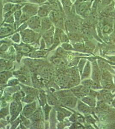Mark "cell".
Here are the masks:
<instances>
[{
	"mask_svg": "<svg viewBox=\"0 0 115 129\" xmlns=\"http://www.w3.org/2000/svg\"><path fill=\"white\" fill-rule=\"evenodd\" d=\"M18 84V80L17 81L16 79L13 80L12 81H10L9 82V85H15L16 84Z\"/></svg>",
	"mask_w": 115,
	"mask_h": 129,
	"instance_id": "34",
	"label": "cell"
},
{
	"mask_svg": "<svg viewBox=\"0 0 115 129\" xmlns=\"http://www.w3.org/2000/svg\"><path fill=\"white\" fill-rule=\"evenodd\" d=\"M13 6H14V5L12 4H8L5 5L3 10H4L5 12H8L10 11V10H11L12 9V8H13Z\"/></svg>",
	"mask_w": 115,
	"mask_h": 129,
	"instance_id": "21",
	"label": "cell"
},
{
	"mask_svg": "<svg viewBox=\"0 0 115 129\" xmlns=\"http://www.w3.org/2000/svg\"><path fill=\"white\" fill-rule=\"evenodd\" d=\"M88 7L87 3H80L76 7V11L79 14H82L85 12Z\"/></svg>",
	"mask_w": 115,
	"mask_h": 129,
	"instance_id": "7",
	"label": "cell"
},
{
	"mask_svg": "<svg viewBox=\"0 0 115 129\" xmlns=\"http://www.w3.org/2000/svg\"><path fill=\"white\" fill-rule=\"evenodd\" d=\"M83 101L91 106H95V100L91 97H86L82 99Z\"/></svg>",
	"mask_w": 115,
	"mask_h": 129,
	"instance_id": "10",
	"label": "cell"
},
{
	"mask_svg": "<svg viewBox=\"0 0 115 129\" xmlns=\"http://www.w3.org/2000/svg\"><path fill=\"white\" fill-rule=\"evenodd\" d=\"M109 29H110V27L109 25H105L104 28V31L105 32H107L109 31Z\"/></svg>",
	"mask_w": 115,
	"mask_h": 129,
	"instance_id": "36",
	"label": "cell"
},
{
	"mask_svg": "<svg viewBox=\"0 0 115 129\" xmlns=\"http://www.w3.org/2000/svg\"><path fill=\"white\" fill-rule=\"evenodd\" d=\"M28 24L33 29L39 28L40 25V18L38 16L33 17L28 20Z\"/></svg>",
	"mask_w": 115,
	"mask_h": 129,
	"instance_id": "3",
	"label": "cell"
},
{
	"mask_svg": "<svg viewBox=\"0 0 115 129\" xmlns=\"http://www.w3.org/2000/svg\"><path fill=\"white\" fill-rule=\"evenodd\" d=\"M41 26L44 29H48L51 26V22L50 19L47 18L43 19L41 22Z\"/></svg>",
	"mask_w": 115,
	"mask_h": 129,
	"instance_id": "8",
	"label": "cell"
},
{
	"mask_svg": "<svg viewBox=\"0 0 115 129\" xmlns=\"http://www.w3.org/2000/svg\"><path fill=\"white\" fill-rule=\"evenodd\" d=\"M18 78H19V81H21V82H23V83L26 82L27 79V78L23 75H19Z\"/></svg>",
	"mask_w": 115,
	"mask_h": 129,
	"instance_id": "29",
	"label": "cell"
},
{
	"mask_svg": "<svg viewBox=\"0 0 115 129\" xmlns=\"http://www.w3.org/2000/svg\"><path fill=\"white\" fill-rule=\"evenodd\" d=\"M6 67H7V64L5 60L1 59V71L4 70L5 69H6Z\"/></svg>",
	"mask_w": 115,
	"mask_h": 129,
	"instance_id": "28",
	"label": "cell"
},
{
	"mask_svg": "<svg viewBox=\"0 0 115 129\" xmlns=\"http://www.w3.org/2000/svg\"><path fill=\"white\" fill-rule=\"evenodd\" d=\"M78 110L80 112H83V113H85L89 112V108L85 105L83 104L82 103H80L78 104Z\"/></svg>",
	"mask_w": 115,
	"mask_h": 129,
	"instance_id": "12",
	"label": "cell"
},
{
	"mask_svg": "<svg viewBox=\"0 0 115 129\" xmlns=\"http://www.w3.org/2000/svg\"><path fill=\"white\" fill-rule=\"evenodd\" d=\"M30 49L28 48V47H24L22 48V51L24 52H28L30 51Z\"/></svg>",
	"mask_w": 115,
	"mask_h": 129,
	"instance_id": "37",
	"label": "cell"
},
{
	"mask_svg": "<svg viewBox=\"0 0 115 129\" xmlns=\"http://www.w3.org/2000/svg\"><path fill=\"white\" fill-rule=\"evenodd\" d=\"M8 74L6 73V72H1V84L6 83L8 80Z\"/></svg>",
	"mask_w": 115,
	"mask_h": 129,
	"instance_id": "15",
	"label": "cell"
},
{
	"mask_svg": "<svg viewBox=\"0 0 115 129\" xmlns=\"http://www.w3.org/2000/svg\"><path fill=\"white\" fill-rule=\"evenodd\" d=\"M62 47L66 50H72V47L71 45L68 44H62Z\"/></svg>",
	"mask_w": 115,
	"mask_h": 129,
	"instance_id": "26",
	"label": "cell"
},
{
	"mask_svg": "<svg viewBox=\"0 0 115 129\" xmlns=\"http://www.w3.org/2000/svg\"><path fill=\"white\" fill-rule=\"evenodd\" d=\"M62 2L63 5L66 8H70L72 5L70 0H62Z\"/></svg>",
	"mask_w": 115,
	"mask_h": 129,
	"instance_id": "22",
	"label": "cell"
},
{
	"mask_svg": "<svg viewBox=\"0 0 115 129\" xmlns=\"http://www.w3.org/2000/svg\"><path fill=\"white\" fill-rule=\"evenodd\" d=\"M40 98L41 100V102L43 103L45 102V96L42 92H40Z\"/></svg>",
	"mask_w": 115,
	"mask_h": 129,
	"instance_id": "31",
	"label": "cell"
},
{
	"mask_svg": "<svg viewBox=\"0 0 115 129\" xmlns=\"http://www.w3.org/2000/svg\"><path fill=\"white\" fill-rule=\"evenodd\" d=\"M60 35V39L63 42H65V41H68V38H67V36L65 35V34L63 32H61Z\"/></svg>",
	"mask_w": 115,
	"mask_h": 129,
	"instance_id": "24",
	"label": "cell"
},
{
	"mask_svg": "<svg viewBox=\"0 0 115 129\" xmlns=\"http://www.w3.org/2000/svg\"><path fill=\"white\" fill-rule=\"evenodd\" d=\"M34 99H35V97H34V95H33V94H28V95H27L25 97V101L26 103H32L34 100Z\"/></svg>",
	"mask_w": 115,
	"mask_h": 129,
	"instance_id": "19",
	"label": "cell"
},
{
	"mask_svg": "<svg viewBox=\"0 0 115 129\" xmlns=\"http://www.w3.org/2000/svg\"><path fill=\"white\" fill-rule=\"evenodd\" d=\"M48 8L41 7L39 9L38 11V14L39 16L41 17H44L47 16L48 14Z\"/></svg>",
	"mask_w": 115,
	"mask_h": 129,
	"instance_id": "9",
	"label": "cell"
},
{
	"mask_svg": "<svg viewBox=\"0 0 115 129\" xmlns=\"http://www.w3.org/2000/svg\"><path fill=\"white\" fill-rule=\"evenodd\" d=\"M57 52H58V53L60 54H62L64 53V50L61 48H59V49H58Z\"/></svg>",
	"mask_w": 115,
	"mask_h": 129,
	"instance_id": "35",
	"label": "cell"
},
{
	"mask_svg": "<svg viewBox=\"0 0 115 129\" xmlns=\"http://www.w3.org/2000/svg\"><path fill=\"white\" fill-rule=\"evenodd\" d=\"M23 11L24 14H25L27 16H33L35 15L37 13V8L34 6L31 5H26L23 8Z\"/></svg>",
	"mask_w": 115,
	"mask_h": 129,
	"instance_id": "4",
	"label": "cell"
},
{
	"mask_svg": "<svg viewBox=\"0 0 115 129\" xmlns=\"http://www.w3.org/2000/svg\"><path fill=\"white\" fill-rule=\"evenodd\" d=\"M13 41H15V42H19V37L18 34H16V35L13 36Z\"/></svg>",
	"mask_w": 115,
	"mask_h": 129,
	"instance_id": "32",
	"label": "cell"
},
{
	"mask_svg": "<svg viewBox=\"0 0 115 129\" xmlns=\"http://www.w3.org/2000/svg\"><path fill=\"white\" fill-rule=\"evenodd\" d=\"M10 1L13 2H23V0H10Z\"/></svg>",
	"mask_w": 115,
	"mask_h": 129,
	"instance_id": "40",
	"label": "cell"
},
{
	"mask_svg": "<svg viewBox=\"0 0 115 129\" xmlns=\"http://www.w3.org/2000/svg\"><path fill=\"white\" fill-rule=\"evenodd\" d=\"M56 82L58 85L61 87H65L68 83V80L67 77L64 75H60L56 78Z\"/></svg>",
	"mask_w": 115,
	"mask_h": 129,
	"instance_id": "6",
	"label": "cell"
},
{
	"mask_svg": "<svg viewBox=\"0 0 115 129\" xmlns=\"http://www.w3.org/2000/svg\"><path fill=\"white\" fill-rule=\"evenodd\" d=\"M22 39L24 42L28 43L32 42L33 40V37L32 34H27V35H24L22 37Z\"/></svg>",
	"mask_w": 115,
	"mask_h": 129,
	"instance_id": "13",
	"label": "cell"
},
{
	"mask_svg": "<svg viewBox=\"0 0 115 129\" xmlns=\"http://www.w3.org/2000/svg\"><path fill=\"white\" fill-rule=\"evenodd\" d=\"M41 117V114L39 111H36L33 114L32 116L31 117V119L34 121H37L39 120Z\"/></svg>",
	"mask_w": 115,
	"mask_h": 129,
	"instance_id": "14",
	"label": "cell"
},
{
	"mask_svg": "<svg viewBox=\"0 0 115 129\" xmlns=\"http://www.w3.org/2000/svg\"><path fill=\"white\" fill-rule=\"evenodd\" d=\"M84 63H85V60L84 59H81L79 62L78 68H79V70L80 72L81 73L82 72V71L83 68L84 67Z\"/></svg>",
	"mask_w": 115,
	"mask_h": 129,
	"instance_id": "23",
	"label": "cell"
},
{
	"mask_svg": "<svg viewBox=\"0 0 115 129\" xmlns=\"http://www.w3.org/2000/svg\"><path fill=\"white\" fill-rule=\"evenodd\" d=\"M21 15V11L20 10H18V11H17L16 12H15V14H14V16H15L16 19V20L19 19Z\"/></svg>",
	"mask_w": 115,
	"mask_h": 129,
	"instance_id": "30",
	"label": "cell"
},
{
	"mask_svg": "<svg viewBox=\"0 0 115 129\" xmlns=\"http://www.w3.org/2000/svg\"><path fill=\"white\" fill-rule=\"evenodd\" d=\"M62 61H63V59H61V58H56L53 59V61L55 64L58 65V66H61V63L62 62Z\"/></svg>",
	"mask_w": 115,
	"mask_h": 129,
	"instance_id": "27",
	"label": "cell"
},
{
	"mask_svg": "<svg viewBox=\"0 0 115 129\" xmlns=\"http://www.w3.org/2000/svg\"><path fill=\"white\" fill-rule=\"evenodd\" d=\"M34 2H37V3H41L42 2H44V0H32Z\"/></svg>",
	"mask_w": 115,
	"mask_h": 129,
	"instance_id": "39",
	"label": "cell"
},
{
	"mask_svg": "<svg viewBox=\"0 0 115 129\" xmlns=\"http://www.w3.org/2000/svg\"><path fill=\"white\" fill-rule=\"evenodd\" d=\"M61 101L65 106L70 108H74L76 104L77 100L74 97L69 96L62 98Z\"/></svg>",
	"mask_w": 115,
	"mask_h": 129,
	"instance_id": "1",
	"label": "cell"
},
{
	"mask_svg": "<svg viewBox=\"0 0 115 129\" xmlns=\"http://www.w3.org/2000/svg\"><path fill=\"white\" fill-rule=\"evenodd\" d=\"M50 109H51V108L47 105H46V106L45 107L44 112H45V117H46V119H47L48 118L49 113L50 111Z\"/></svg>",
	"mask_w": 115,
	"mask_h": 129,
	"instance_id": "25",
	"label": "cell"
},
{
	"mask_svg": "<svg viewBox=\"0 0 115 129\" xmlns=\"http://www.w3.org/2000/svg\"><path fill=\"white\" fill-rule=\"evenodd\" d=\"M14 19H13V16H10L8 18V19H7V22L8 23H12L13 22Z\"/></svg>",
	"mask_w": 115,
	"mask_h": 129,
	"instance_id": "33",
	"label": "cell"
},
{
	"mask_svg": "<svg viewBox=\"0 0 115 129\" xmlns=\"http://www.w3.org/2000/svg\"><path fill=\"white\" fill-rule=\"evenodd\" d=\"M20 110V105L16 102L11 103L10 106V112L12 115L15 116L18 114Z\"/></svg>",
	"mask_w": 115,
	"mask_h": 129,
	"instance_id": "5",
	"label": "cell"
},
{
	"mask_svg": "<svg viewBox=\"0 0 115 129\" xmlns=\"http://www.w3.org/2000/svg\"><path fill=\"white\" fill-rule=\"evenodd\" d=\"M65 114H67V113H65V112L64 111H59L58 112V118L59 120L61 121L64 119V118L65 117Z\"/></svg>",
	"mask_w": 115,
	"mask_h": 129,
	"instance_id": "20",
	"label": "cell"
},
{
	"mask_svg": "<svg viewBox=\"0 0 115 129\" xmlns=\"http://www.w3.org/2000/svg\"><path fill=\"white\" fill-rule=\"evenodd\" d=\"M49 2L51 4H52L53 3H56L57 0H49Z\"/></svg>",
	"mask_w": 115,
	"mask_h": 129,
	"instance_id": "38",
	"label": "cell"
},
{
	"mask_svg": "<svg viewBox=\"0 0 115 129\" xmlns=\"http://www.w3.org/2000/svg\"><path fill=\"white\" fill-rule=\"evenodd\" d=\"M68 37L70 40L73 41H79L80 37L78 34L74 32H70L68 34Z\"/></svg>",
	"mask_w": 115,
	"mask_h": 129,
	"instance_id": "11",
	"label": "cell"
},
{
	"mask_svg": "<svg viewBox=\"0 0 115 129\" xmlns=\"http://www.w3.org/2000/svg\"><path fill=\"white\" fill-rule=\"evenodd\" d=\"M48 102L51 105H55L56 104V100L54 97L51 95H49L47 96Z\"/></svg>",
	"mask_w": 115,
	"mask_h": 129,
	"instance_id": "17",
	"label": "cell"
},
{
	"mask_svg": "<svg viewBox=\"0 0 115 129\" xmlns=\"http://www.w3.org/2000/svg\"><path fill=\"white\" fill-rule=\"evenodd\" d=\"M59 95L62 98H65L67 97H69V96L71 95L70 92L68 90H64V91H61L58 93Z\"/></svg>",
	"mask_w": 115,
	"mask_h": 129,
	"instance_id": "18",
	"label": "cell"
},
{
	"mask_svg": "<svg viewBox=\"0 0 115 129\" xmlns=\"http://www.w3.org/2000/svg\"><path fill=\"white\" fill-rule=\"evenodd\" d=\"M90 73V66L89 62H88L87 64L86 65L85 67L84 68V70L83 72L82 77H86L89 76V75Z\"/></svg>",
	"mask_w": 115,
	"mask_h": 129,
	"instance_id": "16",
	"label": "cell"
},
{
	"mask_svg": "<svg viewBox=\"0 0 115 129\" xmlns=\"http://www.w3.org/2000/svg\"><path fill=\"white\" fill-rule=\"evenodd\" d=\"M36 109V103H33L27 105L24 107L23 109V113L26 117L31 115L35 112Z\"/></svg>",
	"mask_w": 115,
	"mask_h": 129,
	"instance_id": "2",
	"label": "cell"
}]
</instances>
